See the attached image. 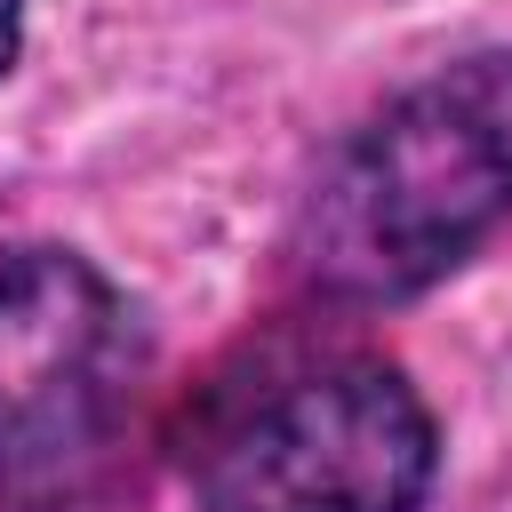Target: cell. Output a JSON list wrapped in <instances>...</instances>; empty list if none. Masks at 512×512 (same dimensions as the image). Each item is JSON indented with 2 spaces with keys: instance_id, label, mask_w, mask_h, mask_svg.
Instances as JSON below:
<instances>
[{
  "instance_id": "cell-3",
  "label": "cell",
  "mask_w": 512,
  "mask_h": 512,
  "mask_svg": "<svg viewBox=\"0 0 512 512\" xmlns=\"http://www.w3.org/2000/svg\"><path fill=\"white\" fill-rule=\"evenodd\" d=\"M152 344L128 296L72 248L0 264V488L56 496L136 416Z\"/></svg>"
},
{
  "instance_id": "cell-1",
  "label": "cell",
  "mask_w": 512,
  "mask_h": 512,
  "mask_svg": "<svg viewBox=\"0 0 512 512\" xmlns=\"http://www.w3.org/2000/svg\"><path fill=\"white\" fill-rule=\"evenodd\" d=\"M512 216V48H480L392 96L312 184L296 264L320 296L432 288Z\"/></svg>"
},
{
  "instance_id": "cell-2",
  "label": "cell",
  "mask_w": 512,
  "mask_h": 512,
  "mask_svg": "<svg viewBox=\"0 0 512 512\" xmlns=\"http://www.w3.org/2000/svg\"><path fill=\"white\" fill-rule=\"evenodd\" d=\"M440 440L416 384L368 352H328L240 392L200 456V512H416Z\"/></svg>"
},
{
  "instance_id": "cell-4",
  "label": "cell",
  "mask_w": 512,
  "mask_h": 512,
  "mask_svg": "<svg viewBox=\"0 0 512 512\" xmlns=\"http://www.w3.org/2000/svg\"><path fill=\"white\" fill-rule=\"evenodd\" d=\"M16 16H24V0H0V72H8V56H16Z\"/></svg>"
}]
</instances>
